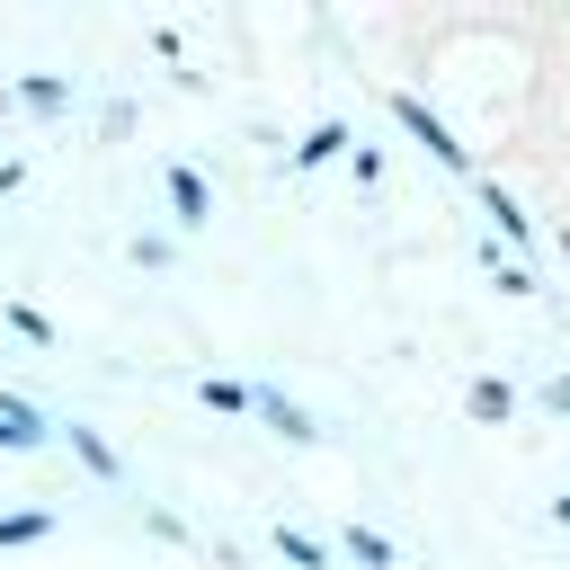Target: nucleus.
Listing matches in <instances>:
<instances>
[{
  "label": "nucleus",
  "instance_id": "obj_9",
  "mask_svg": "<svg viewBox=\"0 0 570 570\" xmlns=\"http://www.w3.org/2000/svg\"><path fill=\"white\" fill-rule=\"evenodd\" d=\"M196 401L223 410V419H240V410H249V383H232V374H196Z\"/></svg>",
  "mask_w": 570,
  "mask_h": 570
},
{
  "label": "nucleus",
  "instance_id": "obj_6",
  "mask_svg": "<svg viewBox=\"0 0 570 570\" xmlns=\"http://www.w3.org/2000/svg\"><path fill=\"white\" fill-rule=\"evenodd\" d=\"M62 445H71V454H80V472H98V481H116V472H125V454H116L98 428H80V419L62 428Z\"/></svg>",
  "mask_w": 570,
  "mask_h": 570
},
{
  "label": "nucleus",
  "instance_id": "obj_7",
  "mask_svg": "<svg viewBox=\"0 0 570 570\" xmlns=\"http://www.w3.org/2000/svg\"><path fill=\"white\" fill-rule=\"evenodd\" d=\"M347 151H356V134H347V125H312V134L294 142V169H321V160H347Z\"/></svg>",
  "mask_w": 570,
  "mask_h": 570
},
{
  "label": "nucleus",
  "instance_id": "obj_2",
  "mask_svg": "<svg viewBox=\"0 0 570 570\" xmlns=\"http://www.w3.org/2000/svg\"><path fill=\"white\" fill-rule=\"evenodd\" d=\"M249 419H267L285 445H312V436H321V428H312V410H303L294 392H276V383H249Z\"/></svg>",
  "mask_w": 570,
  "mask_h": 570
},
{
  "label": "nucleus",
  "instance_id": "obj_11",
  "mask_svg": "<svg viewBox=\"0 0 570 570\" xmlns=\"http://www.w3.org/2000/svg\"><path fill=\"white\" fill-rule=\"evenodd\" d=\"M276 552H285L294 570H330V552H321V534H303V525H276Z\"/></svg>",
  "mask_w": 570,
  "mask_h": 570
},
{
  "label": "nucleus",
  "instance_id": "obj_17",
  "mask_svg": "<svg viewBox=\"0 0 570 570\" xmlns=\"http://www.w3.org/2000/svg\"><path fill=\"white\" fill-rule=\"evenodd\" d=\"M543 410H552V419H570V374H552V383H543Z\"/></svg>",
  "mask_w": 570,
  "mask_h": 570
},
{
  "label": "nucleus",
  "instance_id": "obj_3",
  "mask_svg": "<svg viewBox=\"0 0 570 570\" xmlns=\"http://www.w3.org/2000/svg\"><path fill=\"white\" fill-rule=\"evenodd\" d=\"M160 187H169V214H178L187 232H205V223H214V187H205V169L169 160V169H160Z\"/></svg>",
  "mask_w": 570,
  "mask_h": 570
},
{
  "label": "nucleus",
  "instance_id": "obj_16",
  "mask_svg": "<svg viewBox=\"0 0 570 570\" xmlns=\"http://www.w3.org/2000/svg\"><path fill=\"white\" fill-rule=\"evenodd\" d=\"M134 267H169V232H134Z\"/></svg>",
  "mask_w": 570,
  "mask_h": 570
},
{
  "label": "nucleus",
  "instance_id": "obj_10",
  "mask_svg": "<svg viewBox=\"0 0 570 570\" xmlns=\"http://www.w3.org/2000/svg\"><path fill=\"white\" fill-rule=\"evenodd\" d=\"M481 214H490V223H499L508 240H525V232H534V223H525V205H517L508 187H481Z\"/></svg>",
  "mask_w": 570,
  "mask_h": 570
},
{
  "label": "nucleus",
  "instance_id": "obj_19",
  "mask_svg": "<svg viewBox=\"0 0 570 570\" xmlns=\"http://www.w3.org/2000/svg\"><path fill=\"white\" fill-rule=\"evenodd\" d=\"M552 525H570V490H561V499H552Z\"/></svg>",
  "mask_w": 570,
  "mask_h": 570
},
{
  "label": "nucleus",
  "instance_id": "obj_14",
  "mask_svg": "<svg viewBox=\"0 0 570 570\" xmlns=\"http://www.w3.org/2000/svg\"><path fill=\"white\" fill-rule=\"evenodd\" d=\"M338 543H347V561H365V570H392V543H383L374 525H347Z\"/></svg>",
  "mask_w": 570,
  "mask_h": 570
},
{
  "label": "nucleus",
  "instance_id": "obj_5",
  "mask_svg": "<svg viewBox=\"0 0 570 570\" xmlns=\"http://www.w3.org/2000/svg\"><path fill=\"white\" fill-rule=\"evenodd\" d=\"M9 98H18L27 116H62V107H71V80H62V71H27V80H9Z\"/></svg>",
  "mask_w": 570,
  "mask_h": 570
},
{
  "label": "nucleus",
  "instance_id": "obj_15",
  "mask_svg": "<svg viewBox=\"0 0 570 570\" xmlns=\"http://www.w3.org/2000/svg\"><path fill=\"white\" fill-rule=\"evenodd\" d=\"M9 330H18V338H36V347H53V321H45L36 303H9Z\"/></svg>",
  "mask_w": 570,
  "mask_h": 570
},
{
  "label": "nucleus",
  "instance_id": "obj_8",
  "mask_svg": "<svg viewBox=\"0 0 570 570\" xmlns=\"http://www.w3.org/2000/svg\"><path fill=\"white\" fill-rule=\"evenodd\" d=\"M463 410H472V419H481V428H508V410H517V392H508V383H499V374H481V383H472V392H463Z\"/></svg>",
  "mask_w": 570,
  "mask_h": 570
},
{
  "label": "nucleus",
  "instance_id": "obj_4",
  "mask_svg": "<svg viewBox=\"0 0 570 570\" xmlns=\"http://www.w3.org/2000/svg\"><path fill=\"white\" fill-rule=\"evenodd\" d=\"M53 436V419L36 410V401H18V392H0V454H36Z\"/></svg>",
  "mask_w": 570,
  "mask_h": 570
},
{
  "label": "nucleus",
  "instance_id": "obj_1",
  "mask_svg": "<svg viewBox=\"0 0 570 570\" xmlns=\"http://www.w3.org/2000/svg\"><path fill=\"white\" fill-rule=\"evenodd\" d=\"M392 116H401V134H410V142H419L428 160H445V169H472V151L454 142V125H445V116H436L428 98H410V89H401V98H392Z\"/></svg>",
  "mask_w": 570,
  "mask_h": 570
},
{
  "label": "nucleus",
  "instance_id": "obj_13",
  "mask_svg": "<svg viewBox=\"0 0 570 570\" xmlns=\"http://www.w3.org/2000/svg\"><path fill=\"white\" fill-rule=\"evenodd\" d=\"M481 267H490V276H499V294H534V276H525V267H517V258H499V232H490V240H481Z\"/></svg>",
  "mask_w": 570,
  "mask_h": 570
},
{
  "label": "nucleus",
  "instance_id": "obj_18",
  "mask_svg": "<svg viewBox=\"0 0 570 570\" xmlns=\"http://www.w3.org/2000/svg\"><path fill=\"white\" fill-rule=\"evenodd\" d=\"M9 187H18V160H0V196H9Z\"/></svg>",
  "mask_w": 570,
  "mask_h": 570
},
{
  "label": "nucleus",
  "instance_id": "obj_12",
  "mask_svg": "<svg viewBox=\"0 0 570 570\" xmlns=\"http://www.w3.org/2000/svg\"><path fill=\"white\" fill-rule=\"evenodd\" d=\"M53 534V508H9L0 517V543H45Z\"/></svg>",
  "mask_w": 570,
  "mask_h": 570
}]
</instances>
